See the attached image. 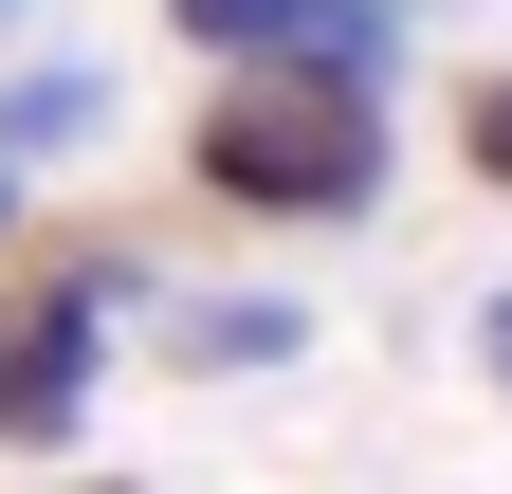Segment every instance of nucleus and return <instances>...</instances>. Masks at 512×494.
Here are the masks:
<instances>
[{
  "label": "nucleus",
  "mask_w": 512,
  "mask_h": 494,
  "mask_svg": "<svg viewBox=\"0 0 512 494\" xmlns=\"http://www.w3.org/2000/svg\"><path fill=\"white\" fill-rule=\"evenodd\" d=\"M183 183L238 220H366L384 202V92L366 74H220L183 110Z\"/></svg>",
  "instance_id": "f257e3e1"
},
{
  "label": "nucleus",
  "mask_w": 512,
  "mask_h": 494,
  "mask_svg": "<svg viewBox=\"0 0 512 494\" xmlns=\"http://www.w3.org/2000/svg\"><path fill=\"white\" fill-rule=\"evenodd\" d=\"M128 257H0V458H55L110 385Z\"/></svg>",
  "instance_id": "f03ea898"
},
{
  "label": "nucleus",
  "mask_w": 512,
  "mask_h": 494,
  "mask_svg": "<svg viewBox=\"0 0 512 494\" xmlns=\"http://www.w3.org/2000/svg\"><path fill=\"white\" fill-rule=\"evenodd\" d=\"M202 74H403V0H165Z\"/></svg>",
  "instance_id": "7ed1b4c3"
},
{
  "label": "nucleus",
  "mask_w": 512,
  "mask_h": 494,
  "mask_svg": "<svg viewBox=\"0 0 512 494\" xmlns=\"http://www.w3.org/2000/svg\"><path fill=\"white\" fill-rule=\"evenodd\" d=\"M293 348H311V293H275V275L165 293V366H183V385H238V366H293Z\"/></svg>",
  "instance_id": "20e7f679"
},
{
  "label": "nucleus",
  "mask_w": 512,
  "mask_h": 494,
  "mask_svg": "<svg viewBox=\"0 0 512 494\" xmlns=\"http://www.w3.org/2000/svg\"><path fill=\"white\" fill-rule=\"evenodd\" d=\"M92 129H110V55H19V74H0V183L74 165Z\"/></svg>",
  "instance_id": "39448f33"
},
{
  "label": "nucleus",
  "mask_w": 512,
  "mask_h": 494,
  "mask_svg": "<svg viewBox=\"0 0 512 494\" xmlns=\"http://www.w3.org/2000/svg\"><path fill=\"white\" fill-rule=\"evenodd\" d=\"M458 147H476V183H512V74H476V92H458Z\"/></svg>",
  "instance_id": "423d86ee"
},
{
  "label": "nucleus",
  "mask_w": 512,
  "mask_h": 494,
  "mask_svg": "<svg viewBox=\"0 0 512 494\" xmlns=\"http://www.w3.org/2000/svg\"><path fill=\"white\" fill-rule=\"evenodd\" d=\"M476 348H494V385H512V293H494V330H476Z\"/></svg>",
  "instance_id": "0eeeda50"
},
{
  "label": "nucleus",
  "mask_w": 512,
  "mask_h": 494,
  "mask_svg": "<svg viewBox=\"0 0 512 494\" xmlns=\"http://www.w3.org/2000/svg\"><path fill=\"white\" fill-rule=\"evenodd\" d=\"M0 257H19V183H0Z\"/></svg>",
  "instance_id": "6e6552de"
},
{
  "label": "nucleus",
  "mask_w": 512,
  "mask_h": 494,
  "mask_svg": "<svg viewBox=\"0 0 512 494\" xmlns=\"http://www.w3.org/2000/svg\"><path fill=\"white\" fill-rule=\"evenodd\" d=\"M19 19H37V0H0V37H19Z\"/></svg>",
  "instance_id": "1a4fd4ad"
},
{
  "label": "nucleus",
  "mask_w": 512,
  "mask_h": 494,
  "mask_svg": "<svg viewBox=\"0 0 512 494\" xmlns=\"http://www.w3.org/2000/svg\"><path fill=\"white\" fill-rule=\"evenodd\" d=\"M74 494H110V476H74Z\"/></svg>",
  "instance_id": "9d476101"
}]
</instances>
